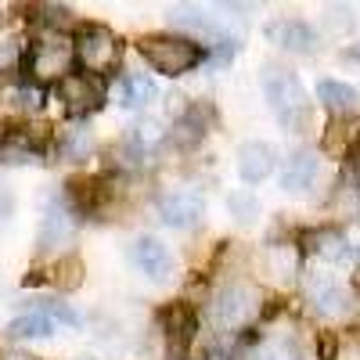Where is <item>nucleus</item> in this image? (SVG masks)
<instances>
[{
	"mask_svg": "<svg viewBox=\"0 0 360 360\" xmlns=\"http://www.w3.org/2000/svg\"><path fill=\"white\" fill-rule=\"evenodd\" d=\"M346 58H353V62H360V40H356V44H353L349 51H346Z\"/></svg>",
	"mask_w": 360,
	"mask_h": 360,
	"instance_id": "obj_32",
	"label": "nucleus"
},
{
	"mask_svg": "<svg viewBox=\"0 0 360 360\" xmlns=\"http://www.w3.org/2000/svg\"><path fill=\"white\" fill-rule=\"evenodd\" d=\"M310 303H314V310H317L321 317L342 321V317H349V310H353V295H349L342 285H335V281H317V285L310 288Z\"/></svg>",
	"mask_w": 360,
	"mask_h": 360,
	"instance_id": "obj_12",
	"label": "nucleus"
},
{
	"mask_svg": "<svg viewBox=\"0 0 360 360\" xmlns=\"http://www.w3.org/2000/svg\"><path fill=\"white\" fill-rule=\"evenodd\" d=\"M332 360H360V335L346 339V342L339 346V353H335Z\"/></svg>",
	"mask_w": 360,
	"mask_h": 360,
	"instance_id": "obj_28",
	"label": "nucleus"
},
{
	"mask_svg": "<svg viewBox=\"0 0 360 360\" xmlns=\"http://www.w3.org/2000/svg\"><path fill=\"white\" fill-rule=\"evenodd\" d=\"M11 213V195L4 191V188H0V224H4V217Z\"/></svg>",
	"mask_w": 360,
	"mask_h": 360,
	"instance_id": "obj_30",
	"label": "nucleus"
},
{
	"mask_svg": "<svg viewBox=\"0 0 360 360\" xmlns=\"http://www.w3.org/2000/svg\"><path fill=\"white\" fill-rule=\"evenodd\" d=\"M54 328H58V321L40 307V310H29V314L15 317L8 324V335L11 339H47V335H54Z\"/></svg>",
	"mask_w": 360,
	"mask_h": 360,
	"instance_id": "obj_15",
	"label": "nucleus"
},
{
	"mask_svg": "<svg viewBox=\"0 0 360 360\" xmlns=\"http://www.w3.org/2000/svg\"><path fill=\"white\" fill-rule=\"evenodd\" d=\"M356 295H360V274H356Z\"/></svg>",
	"mask_w": 360,
	"mask_h": 360,
	"instance_id": "obj_34",
	"label": "nucleus"
},
{
	"mask_svg": "<svg viewBox=\"0 0 360 360\" xmlns=\"http://www.w3.org/2000/svg\"><path fill=\"white\" fill-rule=\"evenodd\" d=\"M169 22L176 29H184V33H220L217 18L209 15L205 8H195V4H176L169 8Z\"/></svg>",
	"mask_w": 360,
	"mask_h": 360,
	"instance_id": "obj_19",
	"label": "nucleus"
},
{
	"mask_svg": "<svg viewBox=\"0 0 360 360\" xmlns=\"http://www.w3.org/2000/svg\"><path fill=\"white\" fill-rule=\"evenodd\" d=\"M205 127H209L205 108H202V105H191V108L180 112L173 137H176V144H180V148H191V144H198V141L205 137Z\"/></svg>",
	"mask_w": 360,
	"mask_h": 360,
	"instance_id": "obj_22",
	"label": "nucleus"
},
{
	"mask_svg": "<svg viewBox=\"0 0 360 360\" xmlns=\"http://www.w3.org/2000/svg\"><path fill=\"white\" fill-rule=\"evenodd\" d=\"M0 22H4V15H0Z\"/></svg>",
	"mask_w": 360,
	"mask_h": 360,
	"instance_id": "obj_36",
	"label": "nucleus"
},
{
	"mask_svg": "<svg viewBox=\"0 0 360 360\" xmlns=\"http://www.w3.org/2000/svg\"><path fill=\"white\" fill-rule=\"evenodd\" d=\"M227 209H231V217L234 220H242V224H252L259 217V202L249 195V191H234L227 195Z\"/></svg>",
	"mask_w": 360,
	"mask_h": 360,
	"instance_id": "obj_23",
	"label": "nucleus"
},
{
	"mask_svg": "<svg viewBox=\"0 0 360 360\" xmlns=\"http://www.w3.org/2000/svg\"><path fill=\"white\" fill-rule=\"evenodd\" d=\"M72 44L58 33H44L33 47L25 51V79L29 83H62L69 76V62H72Z\"/></svg>",
	"mask_w": 360,
	"mask_h": 360,
	"instance_id": "obj_3",
	"label": "nucleus"
},
{
	"mask_svg": "<svg viewBox=\"0 0 360 360\" xmlns=\"http://www.w3.org/2000/svg\"><path fill=\"white\" fill-rule=\"evenodd\" d=\"M263 98L270 105V112H274L281 119V127L285 130H299V127H307V119H310V101H307V90L303 83H299L288 69H278V65H266L263 76Z\"/></svg>",
	"mask_w": 360,
	"mask_h": 360,
	"instance_id": "obj_1",
	"label": "nucleus"
},
{
	"mask_svg": "<svg viewBox=\"0 0 360 360\" xmlns=\"http://www.w3.org/2000/svg\"><path fill=\"white\" fill-rule=\"evenodd\" d=\"M58 98H62L69 115H90L98 112L105 101V86L98 76L90 72H69L62 83H58Z\"/></svg>",
	"mask_w": 360,
	"mask_h": 360,
	"instance_id": "obj_7",
	"label": "nucleus"
},
{
	"mask_svg": "<svg viewBox=\"0 0 360 360\" xmlns=\"http://www.w3.org/2000/svg\"><path fill=\"white\" fill-rule=\"evenodd\" d=\"M266 270H270L278 281H292L295 270H299V249H295L292 242L266 245Z\"/></svg>",
	"mask_w": 360,
	"mask_h": 360,
	"instance_id": "obj_20",
	"label": "nucleus"
},
{
	"mask_svg": "<svg viewBox=\"0 0 360 360\" xmlns=\"http://www.w3.org/2000/svg\"><path fill=\"white\" fill-rule=\"evenodd\" d=\"M152 98H155L152 76H144V72H127L123 79H119V105H123V108H144Z\"/></svg>",
	"mask_w": 360,
	"mask_h": 360,
	"instance_id": "obj_18",
	"label": "nucleus"
},
{
	"mask_svg": "<svg viewBox=\"0 0 360 360\" xmlns=\"http://www.w3.org/2000/svg\"><path fill=\"white\" fill-rule=\"evenodd\" d=\"M72 51L79 58V65L90 72V76H108L115 72L119 58H123V47H119V37L105 25H83L76 40H72Z\"/></svg>",
	"mask_w": 360,
	"mask_h": 360,
	"instance_id": "obj_4",
	"label": "nucleus"
},
{
	"mask_svg": "<svg viewBox=\"0 0 360 360\" xmlns=\"http://www.w3.org/2000/svg\"><path fill=\"white\" fill-rule=\"evenodd\" d=\"M310 249H314L321 259H328V263H346V259H353V245H349V238H346L342 231H317V234H310Z\"/></svg>",
	"mask_w": 360,
	"mask_h": 360,
	"instance_id": "obj_17",
	"label": "nucleus"
},
{
	"mask_svg": "<svg viewBox=\"0 0 360 360\" xmlns=\"http://www.w3.org/2000/svg\"><path fill=\"white\" fill-rule=\"evenodd\" d=\"M274 144L266 141H245L242 148H238V176L245 180V184H259V180H266L270 173H274Z\"/></svg>",
	"mask_w": 360,
	"mask_h": 360,
	"instance_id": "obj_11",
	"label": "nucleus"
},
{
	"mask_svg": "<svg viewBox=\"0 0 360 360\" xmlns=\"http://www.w3.org/2000/svg\"><path fill=\"white\" fill-rule=\"evenodd\" d=\"M33 15H37V22L47 29V33H58V29H65L72 22V11L58 8V4H40V8H33Z\"/></svg>",
	"mask_w": 360,
	"mask_h": 360,
	"instance_id": "obj_24",
	"label": "nucleus"
},
{
	"mask_svg": "<svg viewBox=\"0 0 360 360\" xmlns=\"http://www.w3.org/2000/svg\"><path fill=\"white\" fill-rule=\"evenodd\" d=\"M162 137H166V134H162V127L155 123V119H141V123L134 127V134H130V141L141 148L144 155H148V148H155Z\"/></svg>",
	"mask_w": 360,
	"mask_h": 360,
	"instance_id": "obj_25",
	"label": "nucleus"
},
{
	"mask_svg": "<svg viewBox=\"0 0 360 360\" xmlns=\"http://www.w3.org/2000/svg\"><path fill=\"white\" fill-rule=\"evenodd\" d=\"M259 314V292L245 281H231L213 295V321L220 328H245Z\"/></svg>",
	"mask_w": 360,
	"mask_h": 360,
	"instance_id": "obj_5",
	"label": "nucleus"
},
{
	"mask_svg": "<svg viewBox=\"0 0 360 360\" xmlns=\"http://www.w3.org/2000/svg\"><path fill=\"white\" fill-rule=\"evenodd\" d=\"M44 310H47L58 324H69V328H76V324H79V314H76L69 303H58V299H54V303H47Z\"/></svg>",
	"mask_w": 360,
	"mask_h": 360,
	"instance_id": "obj_26",
	"label": "nucleus"
},
{
	"mask_svg": "<svg viewBox=\"0 0 360 360\" xmlns=\"http://www.w3.org/2000/svg\"><path fill=\"white\" fill-rule=\"evenodd\" d=\"M130 259H134V266L141 270V274L152 278V281H166V278L173 274V256H169V249L159 242V238H152V234L134 238Z\"/></svg>",
	"mask_w": 360,
	"mask_h": 360,
	"instance_id": "obj_9",
	"label": "nucleus"
},
{
	"mask_svg": "<svg viewBox=\"0 0 360 360\" xmlns=\"http://www.w3.org/2000/svg\"><path fill=\"white\" fill-rule=\"evenodd\" d=\"M76 238V217L65 202H51L40 217V231H37V252L40 256H54L62 252Z\"/></svg>",
	"mask_w": 360,
	"mask_h": 360,
	"instance_id": "obj_6",
	"label": "nucleus"
},
{
	"mask_svg": "<svg viewBox=\"0 0 360 360\" xmlns=\"http://www.w3.org/2000/svg\"><path fill=\"white\" fill-rule=\"evenodd\" d=\"M317 173H321L317 152L303 148V152H295V155L285 162V169H281V188H285V191H307L314 180H317Z\"/></svg>",
	"mask_w": 360,
	"mask_h": 360,
	"instance_id": "obj_14",
	"label": "nucleus"
},
{
	"mask_svg": "<svg viewBox=\"0 0 360 360\" xmlns=\"http://www.w3.org/2000/svg\"><path fill=\"white\" fill-rule=\"evenodd\" d=\"M263 37L281 47V51H295V54H310L317 47V33H314V25L307 22H299V18H278V22H266L263 29Z\"/></svg>",
	"mask_w": 360,
	"mask_h": 360,
	"instance_id": "obj_10",
	"label": "nucleus"
},
{
	"mask_svg": "<svg viewBox=\"0 0 360 360\" xmlns=\"http://www.w3.org/2000/svg\"><path fill=\"white\" fill-rule=\"evenodd\" d=\"M259 360H295L285 346H266L263 353H259Z\"/></svg>",
	"mask_w": 360,
	"mask_h": 360,
	"instance_id": "obj_29",
	"label": "nucleus"
},
{
	"mask_svg": "<svg viewBox=\"0 0 360 360\" xmlns=\"http://www.w3.org/2000/svg\"><path fill=\"white\" fill-rule=\"evenodd\" d=\"M8 134H11V130H8L4 123H0V152H4V144H8Z\"/></svg>",
	"mask_w": 360,
	"mask_h": 360,
	"instance_id": "obj_33",
	"label": "nucleus"
},
{
	"mask_svg": "<svg viewBox=\"0 0 360 360\" xmlns=\"http://www.w3.org/2000/svg\"><path fill=\"white\" fill-rule=\"evenodd\" d=\"M79 360H94V356H79Z\"/></svg>",
	"mask_w": 360,
	"mask_h": 360,
	"instance_id": "obj_35",
	"label": "nucleus"
},
{
	"mask_svg": "<svg viewBox=\"0 0 360 360\" xmlns=\"http://www.w3.org/2000/svg\"><path fill=\"white\" fill-rule=\"evenodd\" d=\"M18 54H22V44L15 37L0 40V69H15L18 65Z\"/></svg>",
	"mask_w": 360,
	"mask_h": 360,
	"instance_id": "obj_27",
	"label": "nucleus"
},
{
	"mask_svg": "<svg viewBox=\"0 0 360 360\" xmlns=\"http://www.w3.org/2000/svg\"><path fill=\"white\" fill-rule=\"evenodd\" d=\"M137 51L144 54V62L152 65L162 76H184L195 65L205 62V47L195 44L191 37H173V33H155V37H144L137 44Z\"/></svg>",
	"mask_w": 360,
	"mask_h": 360,
	"instance_id": "obj_2",
	"label": "nucleus"
},
{
	"mask_svg": "<svg viewBox=\"0 0 360 360\" xmlns=\"http://www.w3.org/2000/svg\"><path fill=\"white\" fill-rule=\"evenodd\" d=\"M317 98L324 101V108H332V112H356L360 108V90L342 83V79H321L317 83Z\"/></svg>",
	"mask_w": 360,
	"mask_h": 360,
	"instance_id": "obj_16",
	"label": "nucleus"
},
{
	"mask_svg": "<svg viewBox=\"0 0 360 360\" xmlns=\"http://www.w3.org/2000/svg\"><path fill=\"white\" fill-rule=\"evenodd\" d=\"M90 152H94V137H90L86 127L62 130V137H58V155L65 162H83V159H90Z\"/></svg>",
	"mask_w": 360,
	"mask_h": 360,
	"instance_id": "obj_21",
	"label": "nucleus"
},
{
	"mask_svg": "<svg viewBox=\"0 0 360 360\" xmlns=\"http://www.w3.org/2000/svg\"><path fill=\"white\" fill-rule=\"evenodd\" d=\"M159 217H162V224H169L176 231H191L205 217V202H202L198 191L176 188V191H169V195L159 198Z\"/></svg>",
	"mask_w": 360,
	"mask_h": 360,
	"instance_id": "obj_8",
	"label": "nucleus"
},
{
	"mask_svg": "<svg viewBox=\"0 0 360 360\" xmlns=\"http://www.w3.org/2000/svg\"><path fill=\"white\" fill-rule=\"evenodd\" d=\"M162 332L169 339L173 349H188V342L195 339L198 332V321H195V310L188 303H169L162 310Z\"/></svg>",
	"mask_w": 360,
	"mask_h": 360,
	"instance_id": "obj_13",
	"label": "nucleus"
},
{
	"mask_svg": "<svg viewBox=\"0 0 360 360\" xmlns=\"http://www.w3.org/2000/svg\"><path fill=\"white\" fill-rule=\"evenodd\" d=\"M0 360H37V356H29V353H18V349H15V353H4Z\"/></svg>",
	"mask_w": 360,
	"mask_h": 360,
	"instance_id": "obj_31",
	"label": "nucleus"
}]
</instances>
